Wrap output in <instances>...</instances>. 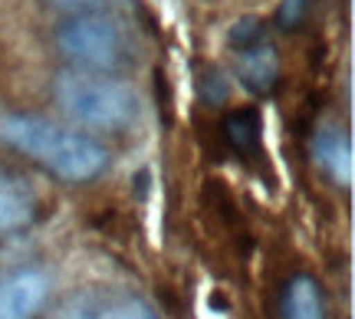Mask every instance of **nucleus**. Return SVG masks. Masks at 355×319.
Instances as JSON below:
<instances>
[{
    "mask_svg": "<svg viewBox=\"0 0 355 319\" xmlns=\"http://www.w3.org/2000/svg\"><path fill=\"white\" fill-rule=\"evenodd\" d=\"M0 141H7L10 148L24 152L43 165L50 175L69 184H86L99 178L109 165V152L99 141L76 132V128L53 126L40 115H0Z\"/></svg>",
    "mask_w": 355,
    "mask_h": 319,
    "instance_id": "nucleus-1",
    "label": "nucleus"
},
{
    "mask_svg": "<svg viewBox=\"0 0 355 319\" xmlns=\"http://www.w3.org/2000/svg\"><path fill=\"white\" fill-rule=\"evenodd\" d=\"M53 103L56 109L86 128L102 132H125L139 122L141 103L139 92L125 79L109 73H89V69H66L53 79Z\"/></svg>",
    "mask_w": 355,
    "mask_h": 319,
    "instance_id": "nucleus-2",
    "label": "nucleus"
},
{
    "mask_svg": "<svg viewBox=\"0 0 355 319\" xmlns=\"http://www.w3.org/2000/svg\"><path fill=\"white\" fill-rule=\"evenodd\" d=\"M56 46L73 63V69L112 73L125 63V37L119 24L102 13H83L66 20L56 30Z\"/></svg>",
    "mask_w": 355,
    "mask_h": 319,
    "instance_id": "nucleus-3",
    "label": "nucleus"
},
{
    "mask_svg": "<svg viewBox=\"0 0 355 319\" xmlns=\"http://www.w3.org/2000/svg\"><path fill=\"white\" fill-rule=\"evenodd\" d=\"M227 40L241 86L254 96H270L279 83V56L273 50V43L266 40V26L254 17H247V20H237L230 26Z\"/></svg>",
    "mask_w": 355,
    "mask_h": 319,
    "instance_id": "nucleus-4",
    "label": "nucleus"
},
{
    "mask_svg": "<svg viewBox=\"0 0 355 319\" xmlns=\"http://www.w3.org/2000/svg\"><path fill=\"white\" fill-rule=\"evenodd\" d=\"M50 293L43 270H17L0 280V319H33Z\"/></svg>",
    "mask_w": 355,
    "mask_h": 319,
    "instance_id": "nucleus-5",
    "label": "nucleus"
},
{
    "mask_svg": "<svg viewBox=\"0 0 355 319\" xmlns=\"http://www.w3.org/2000/svg\"><path fill=\"white\" fill-rule=\"evenodd\" d=\"M40 214L37 191L26 184L20 171H13L7 162H0V234L30 227Z\"/></svg>",
    "mask_w": 355,
    "mask_h": 319,
    "instance_id": "nucleus-6",
    "label": "nucleus"
},
{
    "mask_svg": "<svg viewBox=\"0 0 355 319\" xmlns=\"http://www.w3.org/2000/svg\"><path fill=\"white\" fill-rule=\"evenodd\" d=\"M313 158L316 165L329 175L336 184H352L355 158H352V139L339 126H319L313 135Z\"/></svg>",
    "mask_w": 355,
    "mask_h": 319,
    "instance_id": "nucleus-7",
    "label": "nucleus"
},
{
    "mask_svg": "<svg viewBox=\"0 0 355 319\" xmlns=\"http://www.w3.org/2000/svg\"><path fill=\"white\" fill-rule=\"evenodd\" d=\"M279 319H326V300L313 277H293L279 300Z\"/></svg>",
    "mask_w": 355,
    "mask_h": 319,
    "instance_id": "nucleus-8",
    "label": "nucleus"
},
{
    "mask_svg": "<svg viewBox=\"0 0 355 319\" xmlns=\"http://www.w3.org/2000/svg\"><path fill=\"white\" fill-rule=\"evenodd\" d=\"M220 135L227 141L230 152H237L241 158H250L260 145V112L257 109H234L224 115L220 122Z\"/></svg>",
    "mask_w": 355,
    "mask_h": 319,
    "instance_id": "nucleus-9",
    "label": "nucleus"
},
{
    "mask_svg": "<svg viewBox=\"0 0 355 319\" xmlns=\"http://www.w3.org/2000/svg\"><path fill=\"white\" fill-rule=\"evenodd\" d=\"M96 319H155V313L141 300H122V303H112L102 313H96Z\"/></svg>",
    "mask_w": 355,
    "mask_h": 319,
    "instance_id": "nucleus-10",
    "label": "nucleus"
},
{
    "mask_svg": "<svg viewBox=\"0 0 355 319\" xmlns=\"http://www.w3.org/2000/svg\"><path fill=\"white\" fill-rule=\"evenodd\" d=\"M198 89H201V99H207V105H220L227 99V79L220 76L217 69H201Z\"/></svg>",
    "mask_w": 355,
    "mask_h": 319,
    "instance_id": "nucleus-11",
    "label": "nucleus"
},
{
    "mask_svg": "<svg viewBox=\"0 0 355 319\" xmlns=\"http://www.w3.org/2000/svg\"><path fill=\"white\" fill-rule=\"evenodd\" d=\"M306 13H309V0H283L277 10V24L283 30H300L306 24Z\"/></svg>",
    "mask_w": 355,
    "mask_h": 319,
    "instance_id": "nucleus-12",
    "label": "nucleus"
},
{
    "mask_svg": "<svg viewBox=\"0 0 355 319\" xmlns=\"http://www.w3.org/2000/svg\"><path fill=\"white\" fill-rule=\"evenodd\" d=\"M50 319H96V309L89 307L86 296H73V300H66Z\"/></svg>",
    "mask_w": 355,
    "mask_h": 319,
    "instance_id": "nucleus-13",
    "label": "nucleus"
},
{
    "mask_svg": "<svg viewBox=\"0 0 355 319\" xmlns=\"http://www.w3.org/2000/svg\"><path fill=\"white\" fill-rule=\"evenodd\" d=\"M50 7H63V10H86V7H96L99 0H46Z\"/></svg>",
    "mask_w": 355,
    "mask_h": 319,
    "instance_id": "nucleus-14",
    "label": "nucleus"
}]
</instances>
